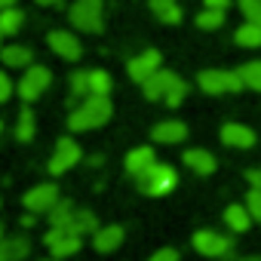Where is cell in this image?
Segmentation results:
<instances>
[{
	"instance_id": "1",
	"label": "cell",
	"mask_w": 261,
	"mask_h": 261,
	"mask_svg": "<svg viewBox=\"0 0 261 261\" xmlns=\"http://www.w3.org/2000/svg\"><path fill=\"white\" fill-rule=\"evenodd\" d=\"M114 114V105H111V95H86L68 117V126L71 133H86V129H98L111 120Z\"/></svg>"
},
{
	"instance_id": "2",
	"label": "cell",
	"mask_w": 261,
	"mask_h": 261,
	"mask_svg": "<svg viewBox=\"0 0 261 261\" xmlns=\"http://www.w3.org/2000/svg\"><path fill=\"white\" fill-rule=\"evenodd\" d=\"M68 19H71V25L77 31L101 34V28H105V4L101 0H74Z\"/></svg>"
},
{
	"instance_id": "3",
	"label": "cell",
	"mask_w": 261,
	"mask_h": 261,
	"mask_svg": "<svg viewBox=\"0 0 261 261\" xmlns=\"http://www.w3.org/2000/svg\"><path fill=\"white\" fill-rule=\"evenodd\" d=\"M136 181H139V188H142L145 194H151V197H163V194H169V191L178 185V172H175L169 163H154L148 172L136 175Z\"/></svg>"
},
{
	"instance_id": "4",
	"label": "cell",
	"mask_w": 261,
	"mask_h": 261,
	"mask_svg": "<svg viewBox=\"0 0 261 261\" xmlns=\"http://www.w3.org/2000/svg\"><path fill=\"white\" fill-rule=\"evenodd\" d=\"M197 83H200V89L206 95H221V92H240V89H246L240 71H215V68L212 71H200Z\"/></svg>"
},
{
	"instance_id": "5",
	"label": "cell",
	"mask_w": 261,
	"mask_h": 261,
	"mask_svg": "<svg viewBox=\"0 0 261 261\" xmlns=\"http://www.w3.org/2000/svg\"><path fill=\"white\" fill-rule=\"evenodd\" d=\"M49 83H53V71L49 68H43V65H28V71H25V77L19 80V95L25 98V101H37L46 89H49Z\"/></svg>"
},
{
	"instance_id": "6",
	"label": "cell",
	"mask_w": 261,
	"mask_h": 261,
	"mask_svg": "<svg viewBox=\"0 0 261 261\" xmlns=\"http://www.w3.org/2000/svg\"><path fill=\"white\" fill-rule=\"evenodd\" d=\"M43 243L49 246L53 258H68V255H74L80 249V233H74L68 224L65 227H49L46 237H43Z\"/></svg>"
},
{
	"instance_id": "7",
	"label": "cell",
	"mask_w": 261,
	"mask_h": 261,
	"mask_svg": "<svg viewBox=\"0 0 261 261\" xmlns=\"http://www.w3.org/2000/svg\"><path fill=\"white\" fill-rule=\"evenodd\" d=\"M80 157H83V151H80V145H77L74 139H59L56 154H53V160H49V172H53V175H62V172H68L71 166H77Z\"/></svg>"
},
{
	"instance_id": "8",
	"label": "cell",
	"mask_w": 261,
	"mask_h": 261,
	"mask_svg": "<svg viewBox=\"0 0 261 261\" xmlns=\"http://www.w3.org/2000/svg\"><path fill=\"white\" fill-rule=\"evenodd\" d=\"M194 249L200 255H209V258H221L233 249V240L230 237H221L215 230H197L194 233Z\"/></svg>"
},
{
	"instance_id": "9",
	"label": "cell",
	"mask_w": 261,
	"mask_h": 261,
	"mask_svg": "<svg viewBox=\"0 0 261 261\" xmlns=\"http://www.w3.org/2000/svg\"><path fill=\"white\" fill-rule=\"evenodd\" d=\"M160 62H163V56H160V49H145L142 56H136V59H129V65H126V71H129V77H133L136 83H145L154 71H160Z\"/></svg>"
},
{
	"instance_id": "10",
	"label": "cell",
	"mask_w": 261,
	"mask_h": 261,
	"mask_svg": "<svg viewBox=\"0 0 261 261\" xmlns=\"http://www.w3.org/2000/svg\"><path fill=\"white\" fill-rule=\"evenodd\" d=\"M49 49L56 56H62L65 62H77L83 56V46H80V37H74L71 31H49Z\"/></svg>"
},
{
	"instance_id": "11",
	"label": "cell",
	"mask_w": 261,
	"mask_h": 261,
	"mask_svg": "<svg viewBox=\"0 0 261 261\" xmlns=\"http://www.w3.org/2000/svg\"><path fill=\"white\" fill-rule=\"evenodd\" d=\"M59 203V188L56 185H37L25 194V209L28 212H49Z\"/></svg>"
},
{
	"instance_id": "12",
	"label": "cell",
	"mask_w": 261,
	"mask_h": 261,
	"mask_svg": "<svg viewBox=\"0 0 261 261\" xmlns=\"http://www.w3.org/2000/svg\"><path fill=\"white\" fill-rule=\"evenodd\" d=\"M178 80V74H172V71H154L145 83H142V92H145V98H151V101H160L166 92H169V86Z\"/></svg>"
},
{
	"instance_id": "13",
	"label": "cell",
	"mask_w": 261,
	"mask_h": 261,
	"mask_svg": "<svg viewBox=\"0 0 261 261\" xmlns=\"http://www.w3.org/2000/svg\"><path fill=\"white\" fill-rule=\"evenodd\" d=\"M151 139L160 142V145H178L188 139V126L181 120H166V123H157L151 129Z\"/></svg>"
},
{
	"instance_id": "14",
	"label": "cell",
	"mask_w": 261,
	"mask_h": 261,
	"mask_svg": "<svg viewBox=\"0 0 261 261\" xmlns=\"http://www.w3.org/2000/svg\"><path fill=\"white\" fill-rule=\"evenodd\" d=\"M221 142L227 148H252L255 145V133L249 126H243V123H224L221 126Z\"/></svg>"
},
{
	"instance_id": "15",
	"label": "cell",
	"mask_w": 261,
	"mask_h": 261,
	"mask_svg": "<svg viewBox=\"0 0 261 261\" xmlns=\"http://www.w3.org/2000/svg\"><path fill=\"white\" fill-rule=\"evenodd\" d=\"M92 246H95V252H101V255L120 249V246H123V227H120V224L98 227V230L92 233Z\"/></svg>"
},
{
	"instance_id": "16",
	"label": "cell",
	"mask_w": 261,
	"mask_h": 261,
	"mask_svg": "<svg viewBox=\"0 0 261 261\" xmlns=\"http://www.w3.org/2000/svg\"><path fill=\"white\" fill-rule=\"evenodd\" d=\"M154 163H157L154 148H133V151L126 154V172H129V175H142V172H148Z\"/></svg>"
},
{
	"instance_id": "17",
	"label": "cell",
	"mask_w": 261,
	"mask_h": 261,
	"mask_svg": "<svg viewBox=\"0 0 261 261\" xmlns=\"http://www.w3.org/2000/svg\"><path fill=\"white\" fill-rule=\"evenodd\" d=\"M185 166H191L197 175H212L215 172V157L203 148H194V151H185Z\"/></svg>"
},
{
	"instance_id": "18",
	"label": "cell",
	"mask_w": 261,
	"mask_h": 261,
	"mask_svg": "<svg viewBox=\"0 0 261 261\" xmlns=\"http://www.w3.org/2000/svg\"><path fill=\"white\" fill-rule=\"evenodd\" d=\"M31 252L28 237H13V240H0V261H22Z\"/></svg>"
},
{
	"instance_id": "19",
	"label": "cell",
	"mask_w": 261,
	"mask_h": 261,
	"mask_svg": "<svg viewBox=\"0 0 261 261\" xmlns=\"http://www.w3.org/2000/svg\"><path fill=\"white\" fill-rule=\"evenodd\" d=\"M151 13H154L163 25H178V22H181V7H178V0H151Z\"/></svg>"
},
{
	"instance_id": "20",
	"label": "cell",
	"mask_w": 261,
	"mask_h": 261,
	"mask_svg": "<svg viewBox=\"0 0 261 261\" xmlns=\"http://www.w3.org/2000/svg\"><path fill=\"white\" fill-rule=\"evenodd\" d=\"M0 59H4V65H7V68H28L34 56H31V49H28V46L13 43V46H4V49H0Z\"/></svg>"
},
{
	"instance_id": "21",
	"label": "cell",
	"mask_w": 261,
	"mask_h": 261,
	"mask_svg": "<svg viewBox=\"0 0 261 261\" xmlns=\"http://www.w3.org/2000/svg\"><path fill=\"white\" fill-rule=\"evenodd\" d=\"M224 224L233 230V233H243V230H249V224H252V215H249V209L246 206H227L224 209Z\"/></svg>"
},
{
	"instance_id": "22",
	"label": "cell",
	"mask_w": 261,
	"mask_h": 261,
	"mask_svg": "<svg viewBox=\"0 0 261 261\" xmlns=\"http://www.w3.org/2000/svg\"><path fill=\"white\" fill-rule=\"evenodd\" d=\"M233 40H237L240 46H246V49H258V46H261V25H255V22L240 25V28L233 31Z\"/></svg>"
},
{
	"instance_id": "23",
	"label": "cell",
	"mask_w": 261,
	"mask_h": 261,
	"mask_svg": "<svg viewBox=\"0 0 261 261\" xmlns=\"http://www.w3.org/2000/svg\"><path fill=\"white\" fill-rule=\"evenodd\" d=\"M22 25H25V13H22V10H16V7L0 10V28H4V34H7V37H13Z\"/></svg>"
},
{
	"instance_id": "24",
	"label": "cell",
	"mask_w": 261,
	"mask_h": 261,
	"mask_svg": "<svg viewBox=\"0 0 261 261\" xmlns=\"http://www.w3.org/2000/svg\"><path fill=\"white\" fill-rule=\"evenodd\" d=\"M111 89H114V80L108 71H101V68L89 71V92L92 95H111Z\"/></svg>"
},
{
	"instance_id": "25",
	"label": "cell",
	"mask_w": 261,
	"mask_h": 261,
	"mask_svg": "<svg viewBox=\"0 0 261 261\" xmlns=\"http://www.w3.org/2000/svg\"><path fill=\"white\" fill-rule=\"evenodd\" d=\"M46 215H49V224H53V227H65V224H71V218H74V206H71L68 200H59Z\"/></svg>"
},
{
	"instance_id": "26",
	"label": "cell",
	"mask_w": 261,
	"mask_h": 261,
	"mask_svg": "<svg viewBox=\"0 0 261 261\" xmlns=\"http://www.w3.org/2000/svg\"><path fill=\"white\" fill-rule=\"evenodd\" d=\"M34 129H37V123H34V114H31L28 108H22V114H19V123H16V139H19V142H31V139H34Z\"/></svg>"
},
{
	"instance_id": "27",
	"label": "cell",
	"mask_w": 261,
	"mask_h": 261,
	"mask_svg": "<svg viewBox=\"0 0 261 261\" xmlns=\"http://www.w3.org/2000/svg\"><path fill=\"white\" fill-rule=\"evenodd\" d=\"M68 227H71L74 233H80V237H83V233H95V230H98L95 215H92V212H86V209H83V212H74V218H71V224H68Z\"/></svg>"
},
{
	"instance_id": "28",
	"label": "cell",
	"mask_w": 261,
	"mask_h": 261,
	"mask_svg": "<svg viewBox=\"0 0 261 261\" xmlns=\"http://www.w3.org/2000/svg\"><path fill=\"white\" fill-rule=\"evenodd\" d=\"M240 77H243V86H246V89L261 92V62H246V65L240 68Z\"/></svg>"
},
{
	"instance_id": "29",
	"label": "cell",
	"mask_w": 261,
	"mask_h": 261,
	"mask_svg": "<svg viewBox=\"0 0 261 261\" xmlns=\"http://www.w3.org/2000/svg\"><path fill=\"white\" fill-rule=\"evenodd\" d=\"M224 25V10H203V13H197V28H203V31H215V28H221Z\"/></svg>"
},
{
	"instance_id": "30",
	"label": "cell",
	"mask_w": 261,
	"mask_h": 261,
	"mask_svg": "<svg viewBox=\"0 0 261 261\" xmlns=\"http://www.w3.org/2000/svg\"><path fill=\"white\" fill-rule=\"evenodd\" d=\"M71 95L74 98H86L89 95V71H74L71 74Z\"/></svg>"
},
{
	"instance_id": "31",
	"label": "cell",
	"mask_w": 261,
	"mask_h": 261,
	"mask_svg": "<svg viewBox=\"0 0 261 261\" xmlns=\"http://www.w3.org/2000/svg\"><path fill=\"white\" fill-rule=\"evenodd\" d=\"M185 95H188V83H185V80L178 77V80H175V83L169 86V92L163 95V101H166L169 108H178V105L185 101Z\"/></svg>"
},
{
	"instance_id": "32",
	"label": "cell",
	"mask_w": 261,
	"mask_h": 261,
	"mask_svg": "<svg viewBox=\"0 0 261 261\" xmlns=\"http://www.w3.org/2000/svg\"><path fill=\"white\" fill-rule=\"evenodd\" d=\"M237 4H240V13L246 16V22L261 25V0H237Z\"/></svg>"
},
{
	"instance_id": "33",
	"label": "cell",
	"mask_w": 261,
	"mask_h": 261,
	"mask_svg": "<svg viewBox=\"0 0 261 261\" xmlns=\"http://www.w3.org/2000/svg\"><path fill=\"white\" fill-rule=\"evenodd\" d=\"M246 209H249L252 221L261 224V191H258V188H252V191L246 194Z\"/></svg>"
},
{
	"instance_id": "34",
	"label": "cell",
	"mask_w": 261,
	"mask_h": 261,
	"mask_svg": "<svg viewBox=\"0 0 261 261\" xmlns=\"http://www.w3.org/2000/svg\"><path fill=\"white\" fill-rule=\"evenodd\" d=\"M13 95V80L4 74V71H0V101H7Z\"/></svg>"
},
{
	"instance_id": "35",
	"label": "cell",
	"mask_w": 261,
	"mask_h": 261,
	"mask_svg": "<svg viewBox=\"0 0 261 261\" xmlns=\"http://www.w3.org/2000/svg\"><path fill=\"white\" fill-rule=\"evenodd\" d=\"M148 261H178V252H175V249H160V252H154Z\"/></svg>"
},
{
	"instance_id": "36",
	"label": "cell",
	"mask_w": 261,
	"mask_h": 261,
	"mask_svg": "<svg viewBox=\"0 0 261 261\" xmlns=\"http://www.w3.org/2000/svg\"><path fill=\"white\" fill-rule=\"evenodd\" d=\"M203 7H209V10H224V13H227L230 0H203Z\"/></svg>"
},
{
	"instance_id": "37",
	"label": "cell",
	"mask_w": 261,
	"mask_h": 261,
	"mask_svg": "<svg viewBox=\"0 0 261 261\" xmlns=\"http://www.w3.org/2000/svg\"><path fill=\"white\" fill-rule=\"evenodd\" d=\"M246 178H249V185H252V188H258V191H261V169H249V172H246Z\"/></svg>"
},
{
	"instance_id": "38",
	"label": "cell",
	"mask_w": 261,
	"mask_h": 261,
	"mask_svg": "<svg viewBox=\"0 0 261 261\" xmlns=\"http://www.w3.org/2000/svg\"><path fill=\"white\" fill-rule=\"evenodd\" d=\"M40 7H56V4H62V0H37Z\"/></svg>"
},
{
	"instance_id": "39",
	"label": "cell",
	"mask_w": 261,
	"mask_h": 261,
	"mask_svg": "<svg viewBox=\"0 0 261 261\" xmlns=\"http://www.w3.org/2000/svg\"><path fill=\"white\" fill-rule=\"evenodd\" d=\"M7 7H16V0H0V10H7Z\"/></svg>"
},
{
	"instance_id": "40",
	"label": "cell",
	"mask_w": 261,
	"mask_h": 261,
	"mask_svg": "<svg viewBox=\"0 0 261 261\" xmlns=\"http://www.w3.org/2000/svg\"><path fill=\"white\" fill-rule=\"evenodd\" d=\"M4 37H7V34H4V28H0V43H4ZM0 49H4V46H0Z\"/></svg>"
},
{
	"instance_id": "41",
	"label": "cell",
	"mask_w": 261,
	"mask_h": 261,
	"mask_svg": "<svg viewBox=\"0 0 261 261\" xmlns=\"http://www.w3.org/2000/svg\"><path fill=\"white\" fill-rule=\"evenodd\" d=\"M243 261H261V258H243Z\"/></svg>"
},
{
	"instance_id": "42",
	"label": "cell",
	"mask_w": 261,
	"mask_h": 261,
	"mask_svg": "<svg viewBox=\"0 0 261 261\" xmlns=\"http://www.w3.org/2000/svg\"><path fill=\"white\" fill-rule=\"evenodd\" d=\"M46 261H62V258H46Z\"/></svg>"
},
{
	"instance_id": "43",
	"label": "cell",
	"mask_w": 261,
	"mask_h": 261,
	"mask_svg": "<svg viewBox=\"0 0 261 261\" xmlns=\"http://www.w3.org/2000/svg\"><path fill=\"white\" fill-rule=\"evenodd\" d=\"M0 133H4V120H0Z\"/></svg>"
},
{
	"instance_id": "44",
	"label": "cell",
	"mask_w": 261,
	"mask_h": 261,
	"mask_svg": "<svg viewBox=\"0 0 261 261\" xmlns=\"http://www.w3.org/2000/svg\"><path fill=\"white\" fill-rule=\"evenodd\" d=\"M0 240H4V227H0Z\"/></svg>"
}]
</instances>
